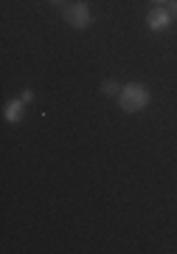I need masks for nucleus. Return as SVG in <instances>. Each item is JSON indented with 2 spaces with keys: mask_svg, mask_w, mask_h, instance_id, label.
Instances as JSON below:
<instances>
[{
  "mask_svg": "<svg viewBox=\"0 0 177 254\" xmlns=\"http://www.w3.org/2000/svg\"><path fill=\"white\" fill-rule=\"evenodd\" d=\"M149 99H152V93L143 82H130V85H124L121 93H118V105H121V110H127V113L143 110L149 105Z\"/></svg>",
  "mask_w": 177,
  "mask_h": 254,
  "instance_id": "nucleus-1",
  "label": "nucleus"
},
{
  "mask_svg": "<svg viewBox=\"0 0 177 254\" xmlns=\"http://www.w3.org/2000/svg\"><path fill=\"white\" fill-rule=\"evenodd\" d=\"M65 20L71 23L73 28H88L90 23H93V14H90V9H88V3H73V6H68L65 9Z\"/></svg>",
  "mask_w": 177,
  "mask_h": 254,
  "instance_id": "nucleus-2",
  "label": "nucleus"
},
{
  "mask_svg": "<svg viewBox=\"0 0 177 254\" xmlns=\"http://www.w3.org/2000/svg\"><path fill=\"white\" fill-rule=\"evenodd\" d=\"M172 11L163 9V6H158V9H152L149 14H146V26H149V31H166L169 26H172Z\"/></svg>",
  "mask_w": 177,
  "mask_h": 254,
  "instance_id": "nucleus-3",
  "label": "nucleus"
},
{
  "mask_svg": "<svg viewBox=\"0 0 177 254\" xmlns=\"http://www.w3.org/2000/svg\"><path fill=\"white\" fill-rule=\"evenodd\" d=\"M23 108H26V102L23 99H11L9 105H6V113H3L6 122H9V125H17L20 119H23Z\"/></svg>",
  "mask_w": 177,
  "mask_h": 254,
  "instance_id": "nucleus-4",
  "label": "nucleus"
},
{
  "mask_svg": "<svg viewBox=\"0 0 177 254\" xmlns=\"http://www.w3.org/2000/svg\"><path fill=\"white\" fill-rule=\"evenodd\" d=\"M101 93H104V96H118V93H121V85L113 82V79H107L104 85H101Z\"/></svg>",
  "mask_w": 177,
  "mask_h": 254,
  "instance_id": "nucleus-5",
  "label": "nucleus"
},
{
  "mask_svg": "<svg viewBox=\"0 0 177 254\" xmlns=\"http://www.w3.org/2000/svg\"><path fill=\"white\" fill-rule=\"evenodd\" d=\"M20 99L26 102V105H28V102H34V91H31V88H26V91L20 93Z\"/></svg>",
  "mask_w": 177,
  "mask_h": 254,
  "instance_id": "nucleus-6",
  "label": "nucleus"
},
{
  "mask_svg": "<svg viewBox=\"0 0 177 254\" xmlns=\"http://www.w3.org/2000/svg\"><path fill=\"white\" fill-rule=\"evenodd\" d=\"M169 11H172V17L177 20V0H169Z\"/></svg>",
  "mask_w": 177,
  "mask_h": 254,
  "instance_id": "nucleus-7",
  "label": "nucleus"
},
{
  "mask_svg": "<svg viewBox=\"0 0 177 254\" xmlns=\"http://www.w3.org/2000/svg\"><path fill=\"white\" fill-rule=\"evenodd\" d=\"M51 3H53V6H62L65 0H51Z\"/></svg>",
  "mask_w": 177,
  "mask_h": 254,
  "instance_id": "nucleus-8",
  "label": "nucleus"
},
{
  "mask_svg": "<svg viewBox=\"0 0 177 254\" xmlns=\"http://www.w3.org/2000/svg\"><path fill=\"white\" fill-rule=\"evenodd\" d=\"M155 3H169V0H155Z\"/></svg>",
  "mask_w": 177,
  "mask_h": 254,
  "instance_id": "nucleus-9",
  "label": "nucleus"
}]
</instances>
